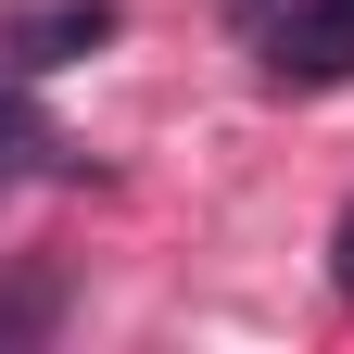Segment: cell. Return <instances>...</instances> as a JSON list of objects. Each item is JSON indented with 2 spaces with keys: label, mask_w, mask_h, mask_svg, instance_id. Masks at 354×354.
Returning a JSON list of instances; mask_svg holds the SVG:
<instances>
[{
  "label": "cell",
  "mask_w": 354,
  "mask_h": 354,
  "mask_svg": "<svg viewBox=\"0 0 354 354\" xmlns=\"http://www.w3.org/2000/svg\"><path fill=\"white\" fill-rule=\"evenodd\" d=\"M114 38V0H51V13H26L13 26V64L38 76V64H76V51H102Z\"/></svg>",
  "instance_id": "obj_2"
},
{
  "label": "cell",
  "mask_w": 354,
  "mask_h": 354,
  "mask_svg": "<svg viewBox=\"0 0 354 354\" xmlns=\"http://www.w3.org/2000/svg\"><path fill=\"white\" fill-rule=\"evenodd\" d=\"M279 64L291 88H329V76H354V0H304V13H279Z\"/></svg>",
  "instance_id": "obj_1"
},
{
  "label": "cell",
  "mask_w": 354,
  "mask_h": 354,
  "mask_svg": "<svg viewBox=\"0 0 354 354\" xmlns=\"http://www.w3.org/2000/svg\"><path fill=\"white\" fill-rule=\"evenodd\" d=\"M329 253H342V266H329V279H342V304H354V215H342V241H329Z\"/></svg>",
  "instance_id": "obj_3"
}]
</instances>
